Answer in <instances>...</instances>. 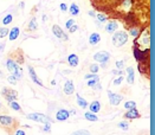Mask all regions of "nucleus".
Returning a JSON list of instances; mask_svg holds the SVG:
<instances>
[{"instance_id": "f257e3e1", "label": "nucleus", "mask_w": 155, "mask_h": 135, "mask_svg": "<svg viewBox=\"0 0 155 135\" xmlns=\"http://www.w3.org/2000/svg\"><path fill=\"white\" fill-rule=\"evenodd\" d=\"M134 46H137L141 50H150V28L146 27L144 30L137 34L134 40Z\"/></svg>"}, {"instance_id": "f03ea898", "label": "nucleus", "mask_w": 155, "mask_h": 135, "mask_svg": "<svg viewBox=\"0 0 155 135\" xmlns=\"http://www.w3.org/2000/svg\"><path fill=\"white\" fill-rule=\"evenodd\" d=\"M127 41H128V34H127V32H124V31H117L116 32L115 31L113 33V44H114V46L121 47Z\"/></svg>"}, {"instance_id": "7ed1b4c3", "label": "nucleus", "mask_w": 155, "mask_h": 135, "mask_svg": "<svg viewBox=\"0 0 155 135\" xmlns=\"http://www.w3.org/2000/svg\"><path fill=\"white\" fill-rule=\"evenodd\" d=\"M6 68H7V70H9L10 72H12V75L16 76L18 80H19V78H21V76H23V74H21V69L18 67L17 62L13 61L12 58H9L6 61Z\"/></svg>"}, {"instance_id": "20e7f679", "label": "nucleus", "mask_w": 155, "mask_h": 135, "mask_svg": "<svg viewBox=\"0 0 155 135\" xmlns=\"http://www.w3.org/2000/svg\"><path fill=\"white\" fill-rule=\"evenodd\" d=\"M17 124H19L16 119H13L9 115H0V126H1L3 128H5V129H12V128H14Z\"/></svg>"}, {"instance_id": "39448f33", "label": "nucleus", "mask_w": 155, "mask_h": 135, "mask_svg": "<svg viewBox=\"0 0 155 135\" xmlns=\"http://www.w3.org/2000/svg\"><path fill=\"white\" fill-rule=\"evenodd\" d=\"M149 51L150 50H141L137 46H134V57L139 63H143V62H148L149 58Z\"/></svg>"}, {"instance_id": "423d86ee", "label": "nucleus", "mask_w": 155, "mask_h": 135, "mask_svg": "<svg viewBox=\"0 0 155 135\" xmlns=\"http://www.w3.org/2000/svg\"><path fill=\"white\" fill-rule=\"evenodd\" d=\"M1 95L4 96V98L6 99L7 102H11V101H14V99H17L18 97V92L14 90V89H10V88H3L1 90Z\"/></svg>"}, {"instance_id": "0eeeda50", "label": "nucleus", "mask_w": 155, "mask_h": 135, "mask_svg": "<svg viewBox=\"0 0 155 135\" xmlns=\"http://www.w3.org/2000/svg\"><path fill=\"white\" fill-rule=\"evenodd\" d=\"M27 119L34 121V122H40V123L51 122V120H50L47 116H45L44 114H40V113H32V114H28V115H27Z\"/></svg>"}, {"instance_id": "6e6552de", "label": "nucleus", "mask_w": 155, "mask_h": 135, "mask_svg": "<svg viewBox=\"0 0 155 135\" xmlns=\"http://www.w3.org/2000/svg\"><path fill=\"white\" fill-rule=\"evenodd\" d=\"M94 59L98 63H107L110 59V53L108 51H100L94 55Z\"/></svg>"}, {"instance_id": "1a4fd4ad", "label": "nucleus", "mask_w": 155, "mask_h": 135, "mask_svg": "<svg viewBox=\"0 0 155 135\" xmlns=\"http://www.w3.org/2000/svg\"><path fill=\"white\" fill-rule=\"evenodd\" d=\"M108 97H109V102L111 105H119L121 103V101L123 99L122 95H119V94H115V92L108 90Z\"/></svg>"}, {"instance_id": "9d476101", "label": "nucleus", "mask_w": 155, "mask_h": 135, "mask_svg": "<svg viewBox=\"0 0 155 135\" xmlns=\"http://www.w3.org/2000/svg\"><path fill=\"white\" fill-rule=\"evenodd\" d=\"M123 117H124V119H127V120H134V119H140V117H141V114L139 113V110L136 109V107H135V108H131V109H127V111L124 113Z\"/></svg>"}, {"instance_id": "9b49d317", "label": "nucleus", "mask_w": 155, "mask_h": 135, "mask_svg": "<svg viewBox=\"0 0 155 135\" xmlns=\"http://www.w3.org/2000/svg\"><path fill=\"white\" fill-rule=\"evenodd\" d=\"M52 33L56 36L57 38H59L62 40H68L69 39V37L65 34V32L62 30L59 25H53L52 26Z\"/></svg>"}, {"instance_id": "f8f14e48", "label": "nucleus", "mask_w": 155, "mask_h": 135, "mask_svg": "<svg viewBox=\"0 0 155 135\" xmlns=\"http://www.w3.org/2000/svg\"><path fill=\"white\" fill-rule=\"evenodd\" d=\"M27 69H28V74H30V77H31V80L36 83V84H38V85H40V87H44V83L42 82V80L40 78L37 76V74H36V71H34V69L31 67V65H28L27 67Z\"/></svg>"}, {"instance_id": "ddd939ff", "label": "nucleus", "mask_w": 155, "mask_h": 135, "mask_svg": "<svg viewBox=\"0 0 155 135\" xmlns=\"http://www.w3.org/2000/svg\"><path fill=\"white\" fill-rule=\"evenodd\" d=\"M69 116H70V114H69V110H66V109H59L57 111V114H56V120L57 121H66L69 119Z\"/></svg>"}, {"instance_id": "4468645a", "label": "nucleus", "mask_w": 155, "mask_h": 135, "mask_svg": "<svg viewBox=\"0 0 155 135\" xmlns=\"http://www.w3.org/2000/svg\"><path fill=\"white\" fill-rule=\"evenodd\" d=\"M64 92L65 95H72L75 92V85H73V82L72 81H66L65 84H64Z\"/></svg>"}, {"instance_id": "2eb2a0df", "label": "nucleus", "mask_w": 155, "mask_h": 135, "mask_svg": "<svg viewBox=\"0 0 155 135\" xmlns=\"http://www.w3.org/2000/svg\"><path fill=\"white\" fill-rule=\"evenodd\" d=\"M117 27H119V24H117V21L111 20V21H109V23L106 25V31H107L108 33H110V34H113V33L117 30Z\"/></svg>"}, {"instance_id": "dca6fc26", "label": "nucleus", "mask_w": 155, "mask_h": 135, "mask_svg": "<svg viewBox=\"0 0 155 135\" xmlns=\"http://www.w3.org/2000/svg\"><path fill=\"white\" fill-rule=\"evenodd\" d=\"M68 63H69V65H70V67L76 68V67L78 65V63H79L78 56H77V55H75V53L69 55V57H68Z\"/></svg>"}, {"instance_id": "f3484780", "label": "nucleus", "mask_w": 155, "mask_h": 135, "mask_svg": "<svg viewBox=\"0 0 155 135\" xmlns=\"http://www.w3.org/2000/svg\"><path fill=\"white\" fill-rule=\"evenodd\" d=\"M19 27H17V26H14L13 28H11V30L9 31V39L11 40V41H13V40H16L17 38H18V36H19Z\"/></svg>"}, {"instance_id": "a211bd4d", "label": "nucleus", "mask_w": 155, "mask_h": 135, "mask_svg": "<svg viewBox=\"0 0 155 135\" xmlns=\"http://www.w3.org/2000/svg\"><path fill=\"white\" fill-rule=\"evenodd\" d=\"M127 74H128V76H127V83L128 84H133V83H134V81H135L134 69H133L131 67H128L127 68Z\"/></svg>"}, {"instance_id": "6ab92c4d", "label": "nucleus", "mask_w": 155, "mask_h": 135, "mask_svg": "<svg viewBox=\"0 0 155 135\" xmlns=\"http://www.w3.org/2000/svg\"><path fill=\"white\" fill-rule=\"evenodd\" d=\"M100 41H101V36H100V33L94 32V33L90 34V37H89V44L96 45V44H98Z\"/></svg>"}, {"instance_id": "aec40b11", "label": "nucleus", "mask_w": 155, "mask_h": 135, "mask_svg": "<svg viewBox=\"0 0 155 135\" xmlns=\"http://www.w3.org/2000/svg\"><path fill=\"white\" fill-rule=\"evenodd\" d=\"M88 105H89V110L91 113H94V114L98 113L101 110V103L98 101H94V102H91L90 104H88Z\"/></svg>"}, {"instance_id": "412c9836", "label": "nucleus", "mask_w": 155, "mask_h": 135, "mask_svg": "<svg viewBox=\"0 0 155 135\" xmlns=\"http://www.w3.org/2000/svg\"><path fill=\"white\" fill-rule=\"evenodd\" d=\"M37 28H38V24H37V18H36V17H32L31 20H30V23H28V25H27L26 30L33 32V31L37 30Z\"/></svg>"}, {"instance_id": "4be33fe9", "label": "nucleus", "mask_w": 155, "mask_h": 135, "mask_svg": "<svg viewBox=\"0 0 155 135\" xmlns=\"http://www.w3.org/2000/svg\"><path fill=\"white\" fill-rule=\"evenodd\" d=\"M76 99H77V104L82 109H85L86 107H88V102H86V99L83 98L82 96H80L79 94H76Z\"/></svg>"}, {"instance_id": "5701e85b", "label": "nucleus", "mask_w": 155, "mask_h": 135, "mask_svg": "<svg viewBox=\"0 0 155 135\" xmlns=\"http://www.w3.org/2000/svg\"><path fill=\"white\" fill-rule=\"evenodd\" d=\"M100 82V77L97 76V74H96L94 77H91V78H88V82H86V84H88V87H90V88H94L96 84H97Z\"/></svg>"}, {"instance_id": "b1692460", "label": "nucleus", "mask_w": 155, "mask_h": 135, "mask_svg": "<svg viewBox=\"0 0 155 135\" xmlns=\"http://www.w3.org/2000/svg\"><path fill=\"white\" fill-rule=\"evenodd\" d=\"M9 105H10V108L13 109V110H16V111H19V113H23V109H21V107L20 104L14 99V101H11L9 102Z\"/></svg>"}, {"instance_id": "393cba45", "label": "nucleus", "mask_w": 155, "mask_h": 135, "mask_svg": "<svg viewBox=\"0 0 155 135\" xmlns=\"http://www.w3.org/2000/svg\"><path fill=\"white\" fill-rule=\"evenodd\" d=\"M69 11H70V14L71 16H78L79 14V7L77 4H71V6L69 7Z\"/></svg>"}, {"instance_id": "a878e982", "label": "nucleus", "mask_w": 155, "mask_h": 135, "mask_svg": "<svg viewBox=\"0 0 155 135\" xmlns=\"http://www.w3.org/2000/svg\"><path fill=\"white\" fill-rule=\"evenodd\" d=\"M84 117H85L88 121H94V122L98 121V117L96 116L94 113H91V111H86V113L84 114Z\"/></svg>"}, {"instance_id": "bb28decb", "label": "nucleus", "mask_w": 155, "mask_h": 135, "mask_svg": "<svg viewBox=\"0 0 155 135\" xmlns=\"http://www.w3.org/2000/svg\"><path fill=\"white\" fill-rule=\"evenodd\" d=\"M12 20H13V16L9 13V14H6V16L4 17V19H3V24H4V25H9V24L12 23Z\"/></svg>"}, {"instance_id": "cd10ccee", "label": "nucleus", "mask_w": 155, "mask_h": 135, "mask_svg": "<svg viewBox=\"0 0 155 135\" xmlns=\"http://www.w3.org/2000/svg\"><path fill=\"white\" fill-rule=\"evenodd\" d=\"M7 81H9V83L10 84H12V85H16L17 83H18V78L14 76V75H10L9 77H7Z\"/></svg>"}, {"instance_id": "c85d7f7f", "label": "nucleus", "mask_w": 155, "mask_h": 135, "mask_svg": "<svg viewBox=\"0 0 155 135\" xmlns=\"http://www.w3.org/2000/svg\"><path fill=\"white\" fill-rule=\"evenodd\" d=\"M136 107V103L134 101H127L124 103V108L125 109H131V108H135Z\"/></svg>"}, {"instance_id": "c756f323", "label": "nucleus", "mask_w": 155, "mask_h": 135, "mask_svg": "<svg viewBox=\"0 0 155 135\" xmlns=\"http://www.w3.org/2000/svg\"><path fill=\"white\" fill-rule=\"evenodd\" d=\"M9 34V28L6 27H0V38H4Z\"/></svg>"}, {"instance_id": "7c9ffc66", "label": "nucleus", "mask_w": 155, "mask_h": 135, "mask_svg": "<svg viewBox=\"0 0 155 135\" xmlns=\"http://www.w3.org/2000/svg\"><path fill=\"white\" fill-rule=\"evenodd\" d=\"M98 65H97V64H91V65H90V72L91 74H97L98 72Z\"/></svg>"}, {"instance_id": "2f4dec72", "label": "nucleus", "mask_w": 155, "mask_h": 135, "mask_svg": "<svg viewBox=\"0 0 155 135\" xmlns=\"http://www.w3.org/2000/svg\"><path fill=\"white\" fill-rule=\"evenodd\" d=\"M119 127L121 128V129H123V130H128L129 124H128V122H125V121H122V122L119 123Z\"/></svg>"}, {"instance_id": "473e14b6", "label": "nucleus", "mask_w": 155, "mask_h": 135, "mask_svg": "<svg viewBox=\"0 0 155 135\" xmlns=\"http://www.w3.org/2000/svg\"><path fill=\"white\" fill-rule=\"evenodd\" d=\"M129 33H130L131 36H134V37H137V34L140 33V30H139V28H135V27H130Z\"/></svg>"}, {"instance_id": "72a5a7b5", "label": "nucleus", "mask_w": 155, "mask_h": 135, "mask_svg": "<svg viewBox=\"0 0 155 135\" xmlns=\"http://www.w3.org/2000/svg\"><path fill=\"white\" fill-rule=\"evenodd\" d=\"M96 17H97V19L101 21V23H104V21H107V16H106V14H103V13H98Z\"/></svg>"}, {"instance_id": "f704fd0d", "label": "nucleus", "mask_w": 155, "mask_h": 135, "mask_svg": "<svg viewBox=\"0 0 155 135\" xmlns=\"http://www.w3.org/2000/svg\"><path fill=\"white\" fill-rule=\"evenodd\" d=\"M68 30H69V32H70V33H73V32H76V31L78 30V26H77V24L75 23L73 25H71V26L68 28Z\"/></svg>"}, {"instance_id": "c9c22d12", "label": "nucleus", "mask_w": 155, "mask_h": 135, "mask_svg": "<svg viewBox=\"0 0 155 135\" xmlns=\"http://www.w3.org/2000/svg\"><path fill=\"white\" fill-rule=\"evenodd\" d=\"M122 82H123V75H121V76H120L119 78H116V80H115V81H114L113 83H114L115 85H120V84H121Z\"/></svg>"}, {"instance_id": "e433bc0d", "label": "nucleus", "mask_w": 155, "mask_h": 135, "mask_svg": "<svg viewBox=\"0 0 155 135\" xmlns=\"http://www.w3.org/2000/svg\"><path fill=\"white\" fill-rule=\"evenodd\" d=\"M116 67H117V69L123 70V68H124V62H123V61H117V62H116Z\"/></svg>"}, {"instance_id": "4c0bfd02", "label": "nucleus", "mask_w": 155, "mask_h": 135, "mask_svg": "<svg viewBox=\"0 0 155 135\" xmlns=\"http://www.w3.org/2000/svg\"><path fill=\"white\" fill-rule=\"evenodd\" d=\"M50 129H51V122H46V123H44L43 130H44V132H50Z\"/></svg>"}, {"instance_id": "58836bf2", "label": "nucleus", "mask_w": 155, "mask_h": 135, "mask_svg": "<svg viewBox=\"0 0 155 135\" xmlns=\"http://www.w3.org/2000/svg\"><path fill=\"white\" fill-rule=\"evenodd\" d=\"M59 9H61L62 12H66V11H68V5H66L65 3H62V4L59 5Z\"/></svg>"}, {"instance_id": "ea45409f", "label": "nucleus", "mask_w": 155, "mask_h": 135, "mask_svg": "<svg viewBox=\"0 0 155 135\" xmlns=\"http://www.w3.org/2000/svg\"><path fill=\"white\" fill-rule=\"evenodd\" d=\"M73 24H75V20H73V19H69V20L65 23V27L69 28V27H70L71 25H73Z\"/></svg>"}, {"instance_id": "a19ab883", "label": "nucleus", "mask_w": 155, "mask_h": 135, "mask_svg": "<svg viewBox=\"0 0 155 135\" xmlns=\"http://www.w3.org/2000/svg\"><path fill=\"white\" fill-rule=\"evenodd\" d=\"M113 74L114 75H119V76H121V75H123V71L122 70H113Z\"/></svg>"}, {"instance_id": "79ce46f5", "label": "nucleus", "mask_w": 155, "mask_h": 135, "mask_svg": "<svg viewBox=\"0 0 155 135\" xmlns=\"http://www.w3.org/2000/svg\"><path fill=\"white\" fill-rule=\"evenodd\" d=\"M14 134H16V135H25L26 133L24 130H21V129H17L16 132H14Z\"/></svg>"}, {"instance_id": "37998d69", "label": "nucleus", "mask_w": 155, "mask_h": 135, "mask_svg": "<svg viewBox=\"0 0 155 135\" xmlns=\"http://www.w3.org/2000/svg\"><path fill=\"white\" fill-rule=\"evenodd\" d=\"M72 134H75V135H83V134H89V132L82 130V132H75V133H72Z\"/></svg>"}, {"instance_id": "c03bdc74", "label": "nucleus", "mask_w": 155, "mask_h": 135, "mask_svg": "<svg viewBox=\"0 0 155 135\" xmlns=\"http://www.w3.org/2000/svg\"><path fill=\"white\" fill-rule=\"evenodd\" d=\"M24 6H25L24 1H20V4H19V7H20V9H24Z\"/></svg>"}, {"instance_id": "a18cd8bd", "label": "nucleus", "mask_w": 155, "mask_h": 135, "mask_svg": "<svg viewBox=\"0 0 155 135\" xmlns=\"http://www.w3.org/2000/svg\"><path fill=\"white\" fill-rule=\"evenodd\" d=\"M69 114H70V115H76V111L73 110V109H71V110L69 111Z\"/></svg>"}, {"instance_id": "49530a36", "label": "nucleus", "mask_w": 155, "mask_h": 135, "mask_svg": "<svg viewBox=\"0 0 155 135\" xmlns=\"http://www.w3.org/2000/svg\"><path fill=\"white\" fill-rule=\"evenodd\" d=\"M89 16H90V17H96V16H95V12H94V11H89Z\"/></svg>"}, {"instance_id": "de8ad7c7", "label": "nucleus", "mask_w": 155, "mask_h": 135, "mask_svg": "<svg viewBox=\"0 0 155 135\" xmlns=\"http://www.w3.org/2000/svg\"><path fill=\"white\" fill-rule=\"evenodd\" d=\"M45 20H47V17L46 16H43V21H45Z\"/></svg>"}, {"instance_id": "09e8293b", "label": "nucleus", "mask_w": 155, "mask_h": 135, "mask_svg": "<svg viewBox=\"0 0 155 135\" xmlns=\"http://www.w3.org/2000/svg\"><path fill=\"white\" fill-rule=\"evenodd\" d=\"M51 84L55 85V84H56V81H55V80H53V81H51Z\"/></svg>"}, {"instance_id": "8fccbe9b", "label": "nucleus", "mask_w": 155, "mask_h": 135, "mask_svg": "<svg viewBox=\"0 0 155 135\" xmlns=\"http://www.w3.org/2000/svg\"><path fill=\"white\" fill-rule=\"evenodd\" d=\"M0 109H1V103H0Z\"/></svg>"}]
</instances>
